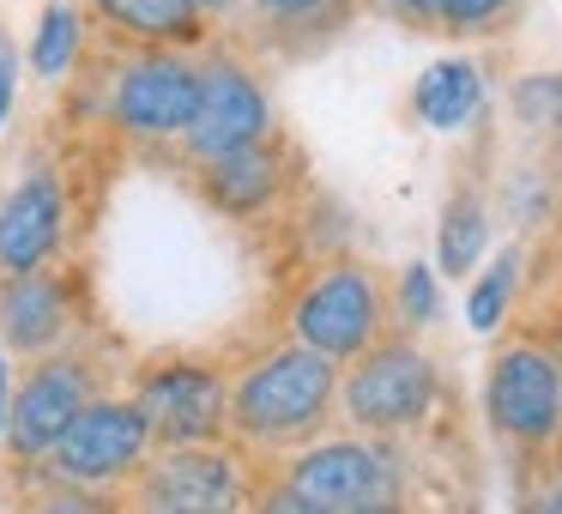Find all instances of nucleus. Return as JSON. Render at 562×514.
<instances>
[{"instance_id": "nucleus-1", "label": "nucleus", "mask_w": 562, "mask_h": 514, "mask_svg": "<svg viewBox=\"0 0 562 514\" xmlns=\"http://www.w3.org/2000/svg\"><path fill=\"white\" fill-rule=\"evenodd\" d=\"M339 400V364L315 345H279L231 381V436L255 454H291L315 442Z\"/></svg>"}, {"instance_id": "nucleus-2", "label": "nucleus", "mask_w": 562, "mask_h": 514, "mask_svg": "<svg viewBox=\"0 0 562 514\" xmlns=\"http://www.w3.org/2000/svg\"><path fill=\"white\" fill-rule=\"evenodd\" d=\"M400 496V466L387 448L363 436H339V442H303L291 466H284L272 509H303V514H357V509H387Z\"/></svg>"}, {"instance_id": "nucleus-3", "label": "nucleus", "mask_w": 562, "mask_h": 514, "mask_svg": "<svg viewBox=\"0 0 562 514\" xmlns=\"http://www.w3.org/2000/svg\"><path fill=\"white\" fill-rule=\"evenodd\" d=\"M441 393V376L412 339H375L369 351L351 357L339 376V405L357 429L369 436H393V429H417Z\"/></svg>"}, {"instance_id": "nucleus-4", "label": "nucleus", "mask_w": 562, "mask_h": 514, "mask_svg": "<svg viewBox=\"0 0 562 514\" xmlns=\"http://www.w3.org/2000/svg\"><path fill=\"white\" fill-rule=\"evenodd\" d=\"M158 448L151 442V424L134 400H86L79 417L61 429V442L49 448L43 472L49 484L61 490H103V484H122L146 466V454Z\"/></svg>"}, {"instance_id": "nucleus-5", "label": "nucleus", "mask_w": 562, "mask_h": 514, "mask_svg": "<svg viewBox=\"0 0 562 514\" xmlns=\"http://www.w3.org/2000/svg\"><path fill=\"white\" fill-rule=\"evenodd\" d=\"M134 405L146 412L158 448L231 436V381L206 357H158V364H146V376L134 388Z\"/></svg>"}, {"instance_id": "nucleus-6", "label": "nucleus", "mask_w": 562, "mask_h": 514, "mask_svg": "<svg viewBox=\"0 0 562 514\" xmlns=\"http://www.w3.org/2000/svg\"><path fill=\"white\" fill-rule=\"evenodd\" d=\"M291 333L303 345H315L321 357H333V364H351L357 351H369V345L381 339L375 272L357 267V260H339V267L315 272V279L303 284V297H296V309H291Z\"/></svg>"}, {"instance_id": "nucleus-7", "label": "nucleus", "mask_w": 562, "mask_h": 514, "mask_svg": "<svg viewBox=\"0 0 562 514\" xmlns=\"http://www.w3.org/2000/svg\"><path fill=\"white\" fill-rule=\"evenodd\" d=\"M194 98H200V67L176 49H146L127 55L122 74L110 79V122L127 139H182Z\"/></svg>"}, {"instance_id": "nucleus-8", "label": "nucleus", "mask_w": 562, "mask_h": 514, "mask_svg": "<svg viewBox=\"0 0 562 514\" xmlns=\"http://www.w3.org/2000/svg\"><path fill=\"white\" fill-rule=\"evenodd\" d=\"M248 496V466L224 442H170L139 466V502L170 514H212Z\"/></svg>"}, {"instance_id": "nucleus-9", "label": "nucleus", "mask_w": 562, "mask_h": 514, "mask_svg": "<svg viewBox=\"0 0 562 514\" xmlns=\"http://www.w3.org/2000/svg\"><path fill=\"white\" fill-rule=\"evenodd\" d=\"M484 412L520 448H544L562 429V364L538 345H502L484 381Z\"/></svg>"}, {"instance_id": "nucleus-10", "label": "nucleus", "mask_w": 562, "mask_h": 514, "mask_svg": "<svg viewBox=\"0 0 562 514\" xmlns=\"http://www.w3.org/2000/svg\"><path fill=\"white\" fill-rule=\"evenodd\" d=\"M86 400H91L86 357L43 351L37 369H31L25 381H13V412H7V436H0V448L13 454L19 466H43Z\"/></svg>"}, {"instance_id": "nucleus-11", "label": "nucleus", "mask_w": 562, "mask_h": 514, "mask_svg": "<svg viewBox=\"0 0 562 514\" xmlns=\"http://www.w3.org/2000/svg\"><path fill=\"white\" fill-rule=\"evenodd\" d=\"M267 127H272L267 86H260L243 62L218 55V62L200 67V98H194V115H188V127H182V152H188V158L200 164V158H212V152L267 139Z\"/></svg>"}, {"instance_id": "nucleus-12", "label": "nucleus", "mask_w": 562, "mask_h": 514, "mask_svg": "<svg viewBox=\"0 0 562 514\" xmlns=\"http://www.w3.org/2000/svg\"><path fill=\"white\" fill-rule=\"evenodd\" d=\"M67 236V194L55 170H31L0 206V279L49 267Z\"/></svg>"}, {"instance_id": "nucleus-13", "label": "nucleus", "mask_w": 562, "mask_h": 514, "mask_svg": "<svg viewBox=\"0 0 562 514\" xmlns=\"http://www.w3.org/2000/svg\"><path fill=\"white\" fill-rule=\"evenodd\" d=\"M74 333V291L55 267L7 272L0 284V339L13 357H43L61 351V339Z\"/></svg>"}, {"instance_id": "nucleus-14", "label": "nucleus", "mask_w": 562, "mask_h": 514, "mask_svg": "<svg viewBox=\"0 0 562 514\" xmlns=\"http://www.w3.org/2000/svg\"><path fill=\"white\" fill-rule=\"evenodd\" d=\"M194 176H200V194L218 212H231V219L267 212L284 188V164H279V152H272V139H248V146L212 152V158L194 164Z\"/></svg>"}, {"instance_id": "nucleus-15", "label": "nucleus", "mask_w": 562, "mask_h": 514, "mask_svg": "<svg viewBox=\"0 0 562 514\" xmlns=\"http://www.w3.org/2000/svg\"><path fill=\"white\" fill-rule=\"evenodd\" d=\"M98 19L122 43H151V49H176V43L206 37V13L194 0H91Z\"/></svg>"}, {"instance_id": "nucleus-16", "label": "nucleus", "mask_w": 562, "mask_h": 514, "mask_svg": "<svg viewBox=\"0 0 562 514\" xmlns=\"http://www.w3.org/2000/svg\"><path fill=\"white\" fill-rule=\"evenodd\" d=\"M477 103H484V74H477L472 62H436L424 79H417V91H412L417 122L436 127V134L465 127L477 115Z\"/></svg>"}, {"instance_id": "nucleus-17", "label": "nucleus", "mask_w": 562, "mask_h": 514, "mask_svg": "<svg viewBox=\"0 0 562 514\" xmlns=\"http://www.w3.org/2000/svg\"><path fill=\"white\" fill-rule=\"evenodd\" d=\"M490 248V212L477 194H453L448 212H441V236H436V260L448 279H465V272L484 260Z\"/></svg>"}, {"instance_id": "nucleus-18", "label": "nucleus", "mask_w": 562, "mask_h": 514, "mask_svg": "<svg viewBox=\"0 0 562 514\" xmlns=\"http://www.w3.org/2000/svg\"><path fill=\"white\" fill-rule=\"evenodd\" d=\"M86 49V25H79V7L74 0H49L37 19V37H31V67L43 79H67Z\"/></svg>"}, {"instance_id": "nucleus-19", "label": "nucleus", "mask_w": 562, "mask_h": 514, "mask_svg": "<svg viewBox=\"0 0 562 514\" xmlns=\"http://www.w3.org/2000/svg\"><path fill=\"white\" fill-rule=\"evenodd\" d=\"M520 248H502L496 260H490L484 272H477V284H472V297H465V321H472L477 333H496L502 327V315H508V303H514V291H520Z\"/></svg>"}, {"instance_id": "nucleus-20", "label": "nucleus", "mask_w": 562, "mask_h": 514, "mask_svg": "<svg viewBox=\"0 0 562 514\" xmlns=\"http://www.w3.org/2000/svg\"><path fill=\"white\" fill-rule=\"evenodd\" d=\"M508 13H514V0H441V25L448 31H490Z\"/></svg>"}, {"instance_id": "nucleus-21", "label": "nucleus", "mask_w": 562, "mask_h": 514, "mask_svg": "<svg viewBox=\"0 0 562 514\" xmlns=\"http://www.w3.org/2000/svg\"><path fill=\"white\" fill-rule=\"evenodd\" d=\"M339 0H255V13L272 25H321Z\"/></svg>"}, {"instance_id": "nucleus-22", "label": "nucleus", "mask_w": 562, "mask_h": 514, "mask_svg": "<svg viewBox=\"0 0 562 514\" xmlns=\"http://www.w3.org/2000/svg\"><path fill=\"white\" fill-rule=\"evenodd\" d=\"M405 315H412V321L436 315V284H429V267H412V272H405Z\"/></svg>"}, {"instance_id": "nucleus-23", "label": "nucleus", "mask_w": 562, "mask_h": 514, "mask_svg": "<svg viewBox=\"0 0 562 514\" xmlns=\"http://www.w3.org/2000/svg\"><path fill=\"white\" fill-rule=\"evenodd\" d=\"M13 91H19V49L0 37V127H7V115H13Z\"/></svg>"}, {"instance_id": "nucleus-24", "label": "nucleus", "mask_w": 562, "mask_h": 514, "mask_svg": "<svg viewBox=\"0 0 562 514\" xmlns=\"http://www.w3.org/2000/svg\"><path fill=\"white\" fill-rule=\"evenodd\" d=\"M405 25H441V0H387Z\"/></svg>"}, {"instance_id": "nucleus-25", "label": "nucleus", "mask_w": 562, "mask_h": 514, "mask_svg": "<svg viewBox=\"0 0 562 514\" xmlns=\"http://www.w3.org/2000/svg\"><path fill=\"white\" fill-rule=\"evenodd\" d=\"M7 412H13V364L0 357V436H7Z\"/></svg>"}, {"instance_id": "nucleus-26", "label": "nucleus", "mask_w": 562, "mask_h": 514, "mask_svg": "<svg viewBox=\"0 0 562 514\" xmlns=\"http://www.w3.org/2000/svg\"><path fill=\"white\" fill-rule=\"evenodd\" d=\"M194 7H200V13H206V19H218V13H231L236 0H194Z\"/></svg>"}, {"instance_id": "nucleus-27", "label": "nucleus", "mask_w": 562, "mask_h": 514, "mask_svg": "<svg viewBox=\"0 0 562 514\" xmlns=\"http://www.w3.org/2000/svg\"><path fill=\"white\" fill-rule=\"evenodd\" d=\"M550 115H557V134H562V91H557V110H550Z\"/></svg>"}]
</instances>
